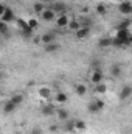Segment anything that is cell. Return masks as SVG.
Segmentation results:
<instances>
[{
    "label": "cell",
    "instance_id": "1",
    "mask_svg": "<svg viewBox=\"0 0 132 134\" xmlns=\"http://www.w3.org/2000/svg\"><path fill=\"white\" fill-rule=\"evenodd\" d=\"M118 11H120V14H123V16H131L132 14V3L129 2V0L120 2V5H118Z\"/></svg>",
    "mask_w": 132,
    "mask_h": 134
},
{
    "label": "cell",
    "instance_id": "2",
    "mask_svg": "<svg viewBox=\"0 0 132 134\" xmlns=\"http://www.w3.org/2000/svg\"><path fill=\"white\" fill-rule=\"evenodd\" d=\"M55 20H56V27L58 28H67L68 22H70V16H67L65 13H62V14H58Z\"/></svg>",
    "mask_w": 132,
    "mask_h": 134
},
{
    "label": "cell",
    "instance_id": "3",
    "mask_svg": "<svg viewBox=\"0 0 132 134\" xmlns=\"http://www.w3.org/2000/svg\"><path fill=\"white\" fill-rule=\"evenodd\" d=\"M39 16L42 17V20H44V22H53V20L56 19V16H58V14H56L51 8H45Z\"/></svg>",
    "mask_w": 132,
    "mask_h": 134
},
{
    "label": "cell",
    "instance_id": "4",
    "mask_svg": "<svg viewBox=\"0 0 132 134\" xmlns=\"http://www.w3.org/2000/svg\"><path fill=\"white\" fill-rule=\"evenodd\" d=\"M0 20L2 22H5V24H9V22H13V20H16V14H14V11L11 9V8H5V11H3V14H2V17H0Z\"/></svg>",
    "mask_w": 132,
    "mask_h": 134
},
{
    "label": "cell",
    "instance_id": "5",
    "mask_svg": "<svg viewBox=\"0 0 132 134\" xmlns=\"http://www.w3.org/2000/svg\"><path fill=\"white\" fill-rule=\"evenodd\" d=\"M40 111H42V114L45 117H51V115L56 114V106L51 104V103H47V104H42V109Z\"/></svg>",
    "mask_w": 132,
    "mask_h": 134
},
{
    "label": "cell",
    "instance_id": "6",
    "mask_svg": "<svg viewBox=\"0 0 132 134\" xmlns=\"http://www.w3.org/2000/svg\"><path fill=\"white\" fill-rule=\"evenodd\" d=\"M89 33H90V28H89L87 25H81V27L75 31V34H76V39H79V41L86 39V37L89 36Z\"/></svg>",
    "mask_w": 132,
    "mask_h": 134
},
{
    "label": "cell",
    "instance_id": "7",
    "mask_svg": "<svg viewBox=\"0 0 132 134\" xmlns=\"http://www.w3.org/2000/svg\"><path fill=\"white\" fill-rule=\"evenodd\" d=\"M103 78H104V75H103V72H101L99 69H95V70L92 72V75H90V81L93 83V86L103 83Z\"/></svg>",
    "mask_w": 132,
    "mask_h": 134
},
{
    "label": "cell",
    "instance_id": "8",
    "mask_svg": "<svg viewBox=\"0 0 132 134\" xmlns=\"http://www.w3.org/2000/svg\"><path fill=\"white\" fill-rule=\"evenodd\" d=\"M55 115H58V119L61 122H65V120H68V117H70V112L67 109H64V108H56V114Z\"/></svg>",
    "mask_w": 132,
    "mask_h": 134
},
{
    "label": "cell",
    "instance_id": "9",
    "mask_svg": "<svg viewBox=\"0 0 132 134\" xmlns=\"http://www.w3.org/2000/svg\"><path fill=\"white\" fill-rule=\"evenodd\" d=\"M131 95H132V87L129 84H126V86L120 91V100H128Z\"/></svg>",
    "mask_w": 132,
    "mask_h": 134
},
{
    "label": "cell",
    "instance_id": "10",
    "mask_svg": "<svg viewBox=\"0 0 132 134\" xmlns=\"http://www.w3.org/2000/svg\"><path fill=\"white\" fill-rule=\"evenodd\" d=\"M61 48V45L58 44V42H50V44H45L44 45V50L47 52V53H55V52H58Z\"/></svg>",
    "mask_w": 132,
    "mask_h": 134
},
{
    "label": "cell",
    "instance_id": "11",
    "mask_svg": "<svg viewBox=\"0 0 132 134\" xmlns=\"http://www.w3.org/2000/svg\"><path fill=\"white\" fill-rule=\"evenodd\" d=\"M50 97H51V89L50 87H45L44 86V87L39 89V98L40 100H48Z\"/></svg>",
    "mask_w": 132,
    "mask_h": 134
},
{
    "label": "cell",
    "instance_id": "12",
    "mask_svg": "<svg viewBox=\"0 0 132 134\" xmlns=\"http://www.w3.org/2000/svg\"><path fill=\"white\" fill-rule=\"evenodd\" d=\"M55 41H56V34L55 33H44L40 36V42H44V45L50 44V42H55Z\"/></svg>",
    "mask_w": 132,
    "mask_h": 134
},
{
    "label": "cell",
    "instance_id": "13",
    "mask_svg": "<svg viewBox=\"0 0 132 134\" xmlns=\"http://www.w3.org/2000/svg\"><path fill=\"white\" fill-rule=\"evenodd\" d=\"M51 9H53L56 14H62V13L65 11V3H62V2H56V3L51 5Z\"/></svg>",
    "mask_w": 132,
    "mask_h": 134
},
{
    "label": "cell",
    "instance_id": "14",
    "mask_svg": "<svg viewBox=\"0 0 132 134\" xmlns=\"http://www.w3.org/2000/svg\"><path fill=\"white\" fill-rule=\"evenodd\" d=\"M75 94H76L78 97L86 95V94H87V86H86V84H82V83L76 84V86H75Z\"/></svg>",
    "mask_w": 132,
    "mask_h": 134
},
{
    "label": "cell",
    "instance_id": "15",
    "mask_svg": "<svg viewBox=\"0 0 132 134\" xmlns=\"http://www.w3.org/2000/svg\"><path fill=\"white\" fill-rule=\"evenodd\" d=\"M73 126H75V131H86L87 130V123L84 120H73Z\"/></svg>",
    "mask_w": 132,
    "mask_h": 134
},
{
    "label": "cell",
    "instance_id": "16",
    "mask_svg": "<svg viewBox=\"0 0 132 134\" xmlns=\"http://www.w3.org/2000/svg\"><path fill=\"white\" fill-rule=\"evenodd\" d=\"M93 92H95V94H98V95H103V94H106V92H107V86H106L104 83L95 84V87H93Z\"/></svg>",
    "mask_w": 132,
    "mask_h": 134
},
{
    "label": "cell",
    "instance_id": "17",
    "mask_svg": "<svg viewBox=\"0 0 132 134\" xmlns=\"http://www.w3.org/2000/svg\"><path fill=\"white\" fill-rule=\"evenodd\" d=\"M98 47H101V48L112 47V37H101L98 42Z\"/></svg>",
    "mask_w": 132,
    "mask_h": 134
},
{
    "label": "cell",
    "instance_id": "18",
    "mask_svg": "<svg viewBox=\"0 0 132 134\" xmlns=\"http://www.w3.org/2000/svg\"><path fill=\"white\" fill-rule=\"evenodd\" d=\"M81 25H82V24H81L79 20H76V19H70V22H68V27H67V28H70L71 31H76Z\"/></svg>",
    "mask_w": 132,
    "mask_h": 134
},
{
    "label": "cell",
    "instance_id": "19",
    "mask_svg": "<svg viewBox=\"0 0 132 134\" xmlns=\"http://www.w3.org/2000/svg\"><path fill=\"white\" fill-rule=\"evenodd\" d=\"M14 109H16V106L13 104V101L11 100H8L5 104H3V112H5V114H11Z\"/></svg>",
    "mask_w": 132,
    "mask_h": 134
},
{
    "label": "cell",
    "instance_id": "20",
    "mask_svg": "<svg viewBox=\"0 0 132 134\" xmlns=\"http://www.w3.org/2000/svg\"><path fill=\"white\" fill-rule=\"evenodd\" d=\"M9 100L13 101V104L17 108L19 104H22V103H23V95H20V94H16V95H13Z\"/></svg>",
    "mask_w": 132,
    "mask_h": 134
},
{
    "label": "cell",
    "instance_id": "21",
    "mask_svg": "<svg viewBox=\"0 0 132 134\" xmlns=\"http://www.w3.org/2000/svg\"><path fill=\"white\" fill-rule=\"evenodd\" d=\"M45 8H47V6H45V3H44V2H36V3L33 5V9H34V13H36V14H40Z\"/></svg>",
    "mask_w": 132,
    "mask_h": 134
},
{
    "label": "cell",
    "instance_id": "22",
    "mask_svg": "<svg viewBox=\"0 0 132 134\" xmlns=\"http://www.w3.org/2000/svg\"><path fill=\"white\" fill-rule=\"evenodd\" d=\"M97 14H98V16H106V14H107V5L98 3V5H97Z\"/></svg>",
    "mask_w": 132,
    "mask_h": 134
},
{
    "label": "cell",
    "instance_id": "23",
    "mask_svg": "<svg viewBox=\"0 0 132 134\" xmlns=\"http://www.w3.org/2000/svg\"><path fill=\"white\" fill-rule=\"evenodd\" d=\"M27 25H28V28H30V30H33V31H34V30L39 27V22H37V19H36V17H30V19L27 20Z\"/></svg>",
    "mask_w": 132,
    "mask_h": 134
},
{
    "label": "cell",
    "instance_id": "24",
    "mask_svg": "<svg viewBox=\"0 0 132 134\" xmlns=\"http://www.w3.org/2000/svg\"><path fill=\"white\" fill-rule=\"evenodd\" d=\"M55 100H56V103L62 104V103H65V101L68 100V97H67L64 92H58V94H56V97H55Z\"/></svg>",
    "mask_w": 132,
    "mask_h": 134
},
{
    "label": "cell",
    "instance_id": "25",
    "mask_svg": "<svg viewBox=\"0 0 132 134\" xmlns=\"http://www.w3.org/2000/svg\"><path fill=\"white\" fill-rule=\"evenodd\" d=\"M110 73H112V76H113V78H118V76L121 75V67L118 66V64L112 66V69H110Z\"/></svg>",
    "mask_w": 132,
    "mask_h": 134
},
{
    "label": "cell",
    "instance_id": "26",
    "mask_svg": "<svg viewBox=\"0 0 132 134\" xmlns=\"http://www.w3.org/2000/svg\"><path fill=\"white\" fill-rule=\"evenodd\" d=\"M93 103H95V106L98 108V111H103V109H104V106H106V101L101 100V98H95Z\"/></svg>",
    "mask_w": 132,
    "mask_h": 134
},
{
    "label": "cell",
    "instance_id": "27",
    "mask_svg": "<svg viewBox=\"0 0 132 134\" xmlns=\"http://www.w3.org/2000/svg\"><path fill=\"white\" fill-rule=\"evenodd\" d=\"M118 28H120V30H129V28H131V20H123V22L118 25Z\"/></svg>",
    "mask_w": 132,
    "mask_h": 134
},
{
    "label": "cell",
    "instance_id": "28",
    "mask_svg": "<svg viewBox=\"0 0 132 134\" xmlns=\"http://www.w3.org/2000/svg\"><path fill=\"white\" fill-rule=\"evenodd\" d=\"M6 33H8V24L0 20V34H6Z\"/></svg>",
    "mask_w": 132,
    "mask_h": 134
},
{
    "label": "cell",
    "instance_id": "29",
    "mask_svg": "<svg viewBox=\"0 0 132 134\" xmlns=\"http://www.w3.org/2000/svg\"><path fill=\"white\" fill-rule=\"evenodd\" d=\"M67 131H75V126H73V122H68V123H67Z\"/></svg>",
    "mask_w": 132,
    "mask_h": 134
},
{
    "label": "cell",
    "instance_id": "30",
    "mask_svg": "<svg viewBox=\"0 0 132 134\" xmlns=\"http://www.w3.org/2000/svg\"><path fill=\"white\" fill-rule=\"evenodd\" d=\"M50 131H51V133H56V131H58V126H56V125H51V126H50Z\"/></svg>",
    "mask_w": 132,
    "mask_h": 134
},
{
    "label": "cell",
    "instance_id": "31",
    "mask_svg": "<svg viewBox=\"0 0 132 134\" xmlns=\"http://www.w3.org/2000/svg\"><path fill=\"white\" fill-rule=\"evenodd\" d=\"M5 8H6V6H5L3 3H0V17H2V14H3V11H5Z\"/></svg>",
    "mask_w": 132,
    "mask_h": 134
},
{
    "label": "cell",
    "instance_id": "32",
    "mask_svg": "<svg viewBox=\"0 0 132 134\" xmlns=\"http://www.w3.org/2000/svg\"><path fill=\"white\" fill-rule=\"evenodd\" d=\"M31 134H39V131H33V133H31Z\"/></svg>",
    "mask_w": 132,
    "mask_h": 134
},
{
    "label": "cell",
    "instance_id": "33",
    "mask_svg": "<svg viewBox=\"0 0 132 134\" xmlns=\"http://www.w3.org/2000/svg\"><path fill=\"white\" fill-rule=\"evenodd\" d=\"M117 2H118V3H120V2H124V0H117Z\"/></svg>",
    "mask_w": 132,
    "mask_h": 134
},
{
    "label": "cell",
    "instance_id": "34",
    "mask_svg": "<svg viewBox=\"0 0 132 134\" xmlns=\"http://www.w3.org/2000/svg\"><path fill=\"white\" fill-rule=\"evenodd\" d=\"M0 80H2V72H0Z\"/></svg>",
    "mask_w": 132,
    "mask_h": 134
},
{
    "label": "cell",
    "instance_id": "35",
    "mask_svg": "<svg viewBox=\"0 0 132 134\" xmlns=\"http://www.w3.org/2000/svg\"><path fill=\"white\" fill-rule=\"evenodd\" d=\"M48 2H55V0H48Z\"/></svg>",
    "mask_w": 132,
    "mask_h": 134
},
{
    "label": "cell",
    "instance_id": "36",
    "mask_svg": "<svg viewBox=\"0 0 132 134\" xmlns=\"http://www.w3.org/2000/svg\"><path fill=\"white\" fill-rule=\"evenodd\" d=\"M0 106H2V100H0Z\"/></svg>",
    "mask_w": 132,
    "mask_h": 134
},
{
    "label": "cell",
    "instance_id": "37",
    "mask_svg": "<svg viewBox=\"0 0 132 134\" xmlns=\"http://www.w3.org/2000/svg\"><path fill=\"white\" fill-rule=\"evenodd\" d=\"M0 69H2V63H0Z\"/></svg>",
    "mask_w": 132,
    "mask_h": 134
},
{
    "label": "cell",
    "instance_id": "38",
    "mask_svg": "<svg viewBox=\"0 0 132 134\" xmlns=\"http://www.w3.org/2000/svg\"><path fill=\"white\" fill-rule=\"evenodd\" d=\"M0 134H2V130H0Z\"/></svg>",
    "mask_w": 132,
    "mask_h": 134
}]
</instances>
